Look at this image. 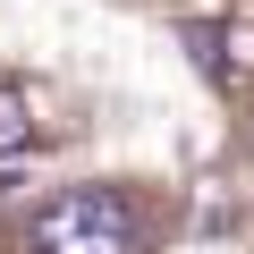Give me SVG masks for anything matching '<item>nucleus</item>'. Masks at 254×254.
<instances>
[{
    "label": "nucleus",
    "instance_id": "nucleus-3",
    "mask_svg": "<svg viewBox=\"0 0 254 254\" xmlns=\"http://www.w3.org/2000/svg\"><path fill=\"white\" fill-rule=\"evenodd\" d=\"M220 34H229V60H237V68H254V26H220Z\"/></svg>",
    "mask_w": 254,
    "mask_h": 254
},
{
    "label": "nucleus",
    "instance_id": "nucleus-2",
    "mask_svg": "<svg viewBox=\"0 0 254 254\" xmlns=\"http://www.w3.org/2000/svg\"><path fill=\"white\" fill-rule=\"evenodd\" d=\"M26 144H34V102L17 85H0V161H17Z\"/></svg>",
    "mask_w": 254,
    "mask_h": 254
},
{
    "label": "nucleus",
    "instance_id": "nucleus-1",
    "mask_svg": "<svg viewBox=\"0 0 254 254\" xmlns=\"http://www.w3.org/2000/svg\"><path fill=\"white\" fill-rule=\"evenodd\" d=\"M26 254H136V212L110 187H68L34 212Z\"/></svg>",
    "mask_w": 254,
    "mask_h": 254
}]
</instances>
